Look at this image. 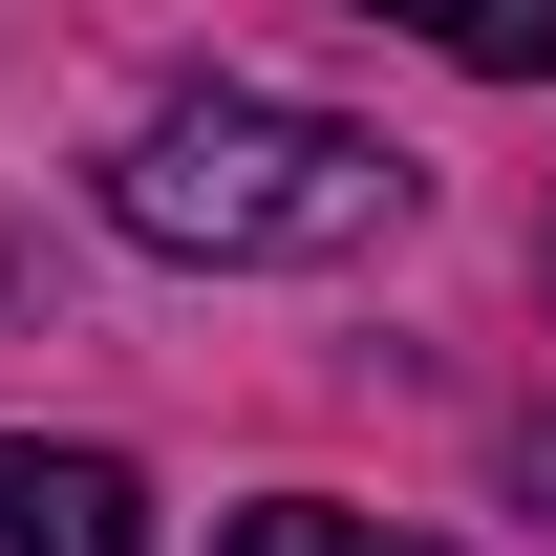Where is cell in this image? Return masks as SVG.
Returning <instances> with one entry per match:
<instances>
[{
  "label": "cell",
  "mask_w": 556,
  "mask_h": 556,
  "mask_svg": "<svg viewBox=\"0 0 556 556\" xmlns=\"http://www.w3.org/2000/svg\"><path fill=\"white\" fill-rule=\"evenodd\" d=\"M108 214L150 257H214V278H321L364 236H407V150L343 129V108H278V86H193L108 150Z\"/></svg>",
  "instance_id": "1"
},
{
  "label": "cell",
  "mask_w": 556,
  "mask_h": 556,
  "mask_svg": "<svg viewBox=\"0 0 556 556\" xmlns=\"http://www.w3.org/2000/svg\"><path fill=\"white\" fill-rule=\"evenodd\" d=\"M364 22H407V43H450L492 86H556V0H364Z\"/></svg>",
  "instance_id": "3"
},
{
  "label": "cell",
  "mask_w": 556,
  "mask_h": 556,
  "mask_svg": "<svg viewBox=\"0 0 556 556\" xmlns=\"http://www.w3.org/2000/svg\"><path fill=\"white\" fill-rule=\"evenodd\" d=\"M0 556H150V492L108 450H22L0 428Z\"/></svg>",
  "instance_id": "2"
},
{
  "label": "cell",
  "mask_w": 556,
  "mask_h": 556,
  "mask_svg": "<svg viewBox=\"0 0 556 556\" xmlns=\"http://www.w3.org/2000/svg\"><path fill=\"white\" fill-rule=\"evenodd\" d=\"M214 556H428V535H386V514H236Z\"/></svg>",
  "instance_id": "4"
}]
</instances>
